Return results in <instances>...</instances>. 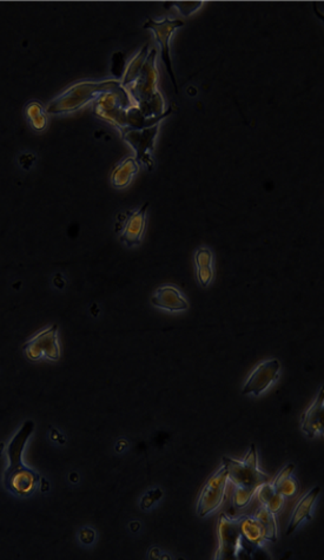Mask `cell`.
I'll list each match as a JSON object with an SVG mask.
<instances>
[{
  "label": "cell",
  "mask_w": 324,
  "mask_h": 560,
  "mask_svg": "<svg viewBox=\"0 0 324 560\" xmlns=\"http://www.w3.org/2000/svg\"><path fill=\"white\" fill-rule=\"evenodd\" d=\"M33 430V421H25L8 446V466L5 470L4 485L8 491L23 498L33 494L42 480L39 474L23 461V453Z\"/></svg>",
  "instance_id": "6da1fadb"
},
{
  "label": "cell",
  "mask_w": 324,
  "mask_h": 560,
  "mask_svg": "<svg viewBox=\"0 0 324 560\" xmlns=\"http://www.w3.org/2000/svg\"><path fill=\"white\" fill-rule=\"evenodd\" d=\"M223 465L227 467L228 477L234 484V505L236 509L247 506L255 496L257 489L267 482L270 477L259 470L258 456L255 444L243 460H235L223 456Z\"/></svg>",
  "instance_id": "7a4b0ae2"
},
{
  "label": "cell",
  "mask_w": 324,
  "mask_h": 560,
  "mask_svg": "<svg viewBox=\"0 0 324 560\" xmlns=\"http://www.w3.org/2000/svg\"><path fill=\"white\" fill-rule=\"evenodd\" d=\"M130 97L141 109L147 118L158 117L164 114V99L158 90V68L157 50L155 47L149 52L144 66L134 83L124 87Z\"/></svg>",
  "instance_id": "3957f363"
},
{
  "label": "cell",
  "mask_w": 324,
  "mask_h": 560,
  "mask_svg": "<svg viewBox=\"0 0 324 560\" xmlns=\"http://www.w3.org/2000/svg\"><path fill=\"white\" fill-rule=\"evenodd\" d=\"M120 85L122 84L117 79L101 82L84 80L73 84L47 105V115H65L78 111L85 105L94 103L101 96L108 91L115 90Z\"/></svg>",
  "instance_id": "277c9868"
},
{
  "label": "cell",
  "mask_w": 324,
  "mask_h": 560,
  "mask_svg": "<svg viewBox=\"0 0 324 560\" xmlns=\"http://www.w3.org/2000/svg\"><path fill=\"white\" fill-rule=\"evenodd\" d=\"M132 104L135 102L129 92L120 85L98 98L94 103V110L99 118L110 123L120 133L125 128L126 111Z\"/></svg>",
  "instance_id": "5b68a950"
},
{
  "label": "cell",
  "mask_w": 324,
  "mask_h": 560,
  "mask_svg": "<svg viewBox=\"0 0 324 560\" xmlns=\"http://www.w3.org/2000/svg\"><path fill=\"white\" fill-rule=\"evenodd\" d=\"M218 539L220 546L215 559H242V554H248V551L244 549L239 530V518L232 519L228 517L227 514H220L218 521Z\"/></svg>",
  "instance_id": "8992f818"
},
{
  "label": "cell",
  "mask_w": 324,
  "mask_h": 560,
  "mask_svg": "<svg viewBox=\"0 0 324 560\" xmlns=\"http://www.w3.org/2000/svg\"><path fill=\"white\" fill-rule=\"evenodd\" d=\"M149 203L142 205L136 210H130L117 217L116 231L119 233V240L127 247L141 245L144 237L148 217Z\"/></svg>",
  "instance_id": "52a82bcc"
},
{
  "label": "cell",
  "mask_w": 324,
  "mask_h": 560,
  "mask_svg": "<svg viewBox=\"0 0 324 560\" xmlns=\"http://www.w3.org/2000/svg\"><path fill=\"white\" fill-rule=\"evenodd\" d=\"M228 482L229 477L227 467L222 463L220 470L210 477L199 494L197 504V513L199 517H206L208 514L213 513V511H216L224 503L227 498Z\"/></svg>",
  "instance_id": "ba28073f"
},
{
  "label": "cell",
  "mask_w": 324,
  "mask_h": 560,
  "mask_svg": "<svg viewBox=\"0 0 324 560\" xmlns=\"http://www.w3.org/2000/svg\"><path fill=\"white\" fill-rule=\"evenodd\" d=\"M122 133L123 140L129 144L136 152V161L139 166H144L149 170H154L155 163L152 157V151L155 149L156 140L159 133V124L145 128L142 130H124Z\"/></svg>",
  "instance_id": "9c48e42d"
},
{
  "label": "cell",
  "mask_w": 324,
  "mask_h": 560,
  "mask_svg": "<svg viewBox=\"0 0 324 560\" xmlns=\"http://www.w3.org/2000/svg\"><path fill=\"white\" fill-rule=\"evenodd\" d=\"M183 26V20L170 19L169 17H166L162 22H156L154 19L149 18L143 26L144 29L151 30L152 32L155 33L156 40L162 50L163 63L166 64V71L169 73L176 94H178V85H177L176 75L173 72V61H171V54H170V40L173 38V33Z\"/></svg>",
  "instance_id": "30bf717a"
},
{
  "label": "cell",
  "mask_w": 324,
  "mask_h": 560,
  "mask_svg": "<svg viewBox=\"0 0 324 560\" xmlns=\"http://www.w3.org/2000/svg\"><path fill=\"white\" fill-rule=\"evenodd\" d=\"M23 351L27 359L38 361L40 359H49L58 361L61 359V346L58 343V326L45 328L37 333L29 341L23 345Z\"/></svg>",
  "instance_id": "8fae6325"
},
{
  "label": "cell",
  "mask_w": 324,
  "mask_h": 560,
  "mask_svg": "<svg viewBox=\"0 0 324 560\" xmlns=\"http://www.w3.org/2000/svg\"><path fill=\"white\" fill-rule=\"evenodd\" d=\"M280 372H281L280 360L269 359L262 361L254 368L245 381L242 394L259 396L278 380Z\"/></svg>",
  "instance_id": "7c38bea8"
},
{
  "label": "cell",
  "mask_w": 324,
  "mask_h": 560,
  "mask_svg": "<svg viewBox=\"0 0 324 560\" xmlns=\"http://www.w3.org/2000/svg\"><path fill=\"white\" fill-rule=\"evenodd\" d=\"M151 302L157 308L171 312H184L190 305L180 288L173 284L157 288L155 294L152 295Z\"/></svg>",
  "instance_id": "4fadbf2b"
},
{
  "label": "cell",
  "mask_w": 324,
  "mask_h": 560,
  "mask_svg": "<svg viewBox=\"0 0 324 560\" xmlns=\"http://www.w3.org/2000/svg\"><path fill=\"white\" fill-rule=\"evenodd\" d=\"M302 430L309 438L323 434L324 431V391L320 388L313 403L306 408L301 417Z\"/></svg>",
  "instance_id": "5bb4252c"
},
{
  "label": "cell",
  "mask_w": 324,
  "mask_h": 560,
  "mask_svg": "<svg viewBox=\"0 0 324 560\" xmlns=\"http://www.w3.org/2000/svg\"><path fill=\"white\" fill-rule=\"evenodd\" d=\"M194 272L199 284L209 287L215 279V255L208 247H199L194 254Z\"/></svg>",
  "instance_id": "9a60e30c"
},
{
  "label": "cell",
  "mask_w": 324,
  "mask_h": 560,
  "mask_svg": "<svg viewBox=\"0 0 324 560\" xmlns=\"http://www.w3.org/2000/svg\"><path fill=\"white\" fill-rule=\"evenodd\" d=\"M139 166H141L139 163L136 161L135 157H126L122 159L112 169L111 175H110L112 187L116 189H123V188L130 185L139 171Z\"/></svg>",
  "instance_id": "2e32d148"
},
{
  "label": "cell",
  "mask_w": 324,
  "mask_h": 560,
  "mask_svg": "<svg viewBox=\"0 0 324 560\" xmlns=\"http://www.w3.org/2000/svg\"><path fill=\"white\" fill-rule=\"evenodd\" d=\"M320 492V486H316L315 489H310L309 492L306 493V496L299 499V503H297L295 509H294V512H292V521H290V524H289L287 535H292L296 528H297V526H299L304 519L311 521L310 510H311L313 503L316 501L317 497H318Z\"/></svg>",
  "instance_id": "e0dca14e"
},
{
  "label": "cell",
  "mask_w": 324,
  "mask_h": 560,
  "mask_svg": "<svg viewBox=\"0 0 324 560\" xmlns=\"http://www.w3.org/2000/svg\"><path fill=\"white\" fill-rule=\"evenodd\" d=\"M239 530H241L242 538L249 547L257 549L266 540L263 528L255 517L239 518Z\"/></svg>",
  "instance_id": "ac0fdd59"
},
{
  "label": "cell",
  "mask_w": 324,
  "mask_h": 560,
  "mask_svg": "<svg viewBox=\"0 0 324 560\" xmlns=\"http://www.w3.org/2000/svg\"><path fill=\"white\" fill-rule=\"evenodd\" d=\"M295 468L294 463H289L278 473V477L270 482L275 489L283 498H294L299 492V484L295 477H292V470Z\"/></svg>",
  "instance_id": "d6986e66"
},
{
  "label": "cell",
  "mask_w": 324,
  "mask_h": 560,
  "mask_svg": "<svg viewBox=\"0 0 324 560\" xmlns=\"http://www.w3.org/2000/svg\"><path fill=\"white\" fill-rule=\"evenodd\" d=\"M270 482L261 486V487L257 489L256 494H257L259 501L262 503L264 507H267L268 510L276 514L283 509L285 498L275 489L274 486H273Z\"/></svg>",
  "instance_id": "ffe728a7"
},
{
  "label": "cell",
  "mask_w": 324,
  "mask_h": 560,
  "mask_svg": "<svg viewBox=\"0 0 324 560\" xmlns=\"http://www.w3.org/2000/svg\"><path fill=\"white\" fill-rule=\"evenodd\" d=\"M149 52H150V50H149V45L147 44V45L142 47L139 52L131 59L129 64L126 65L125 72H124L123 80L120 82L123 87H129V85H131V84L134 83L135 80L137 79L138 75L141 73L142 68L144 66V63L145 61H147V58H148Z\"/></svg>",
  "instance_id": "44dd1931"
},
{
  "label": "cell",
  "mask_w": 324,
  "mask_h": 560,
  "mask_svg": "<svg viewBox=\"0 0 324 560\" xmlns=\"http://www.w3.org/2000/svg\"><path fill=\"white\" fill-rule=\"evenodd\" d=\"M26 118L29 121L30 126L36 131H43L46 129L49 118H47L46 108L39 102H30L25 108Z\"/></svg>",
  "instance_id": "7402d4cb"
},
{
  "label": "cell",
  "mask_w": 324,
  "mask_h": 560,
  "mask_svg": "<svg viewBox=\"0 0 324 560\" xmlns=\"http://www.w3.org/2000/svg\"><path fill=\"white\" fill-rule=\"evenodd\" d=\"M254 517L261 523L264 530L266 540L276 542L278 538V528L276 517L271 511L268 510L267 507H259Z\"/></svg>",
  "instance_id": "603a6c76"
},
{
  "label": "cell",
  "mask_w": 324,
  "mask_h": 560,
  "mask_svg": "<svg viewBox=\"0 0 324 560\" xmlns=\"http://www.w3.org/2000/svg\"><path fill=\"white\" fill-rule=\"evenodd\" d=\"M125 56H124L122 52H116V54H113V56H112L111 73L115 75L117 80L123 78L124 72H125Z\"/></svg>",
  "instance_id": "cb8c5ba5"
},
{
  "label": "cell",
  "mask_w": 324,
  "mask_h": 560,
  "mask_svg": "<svg viewBox=\"0 0 324 560\" xmlns=\"http://www.w3.org/2000/svg\"><path fill=\"white\" fill-rule=\"evenodd\" d=\"M171 5L176 6L180 15L189 17L194 12L199 11L203 5V1H176V3H171Z\"/></svg>",
  "instance_id": "d4e9b609"
},
{
  "label": "cell",
  "mask_w": 324,
  "mask_h": 560,
  "mask_svg": "<svg viewBox=\"0 0 324 560\" xmlns=\"http://www.w3.org/2000/svg\"><path fill=\"white\" fill-rule=\"evenodd\" d=\"M163 492L161 489H154L149 491L141 501L142 510H148L154 504L157 503L162 498Z\"/></svg>",
  "instance_id": "484cf974"
},
{
  "label": "cell",
  "mask_w": 324,
  "mask_h": 560,
  "mask_svg": "<svg viewBox=\"0 0 324 560\" xmlns=\"http://www.w3.org/2000/svg\"><path fill=\"white\" fill-rule=\"evenodd\" d=\"M94 535H96V533H94L91 528H83V530L80 531V540H82L84 544L89 545L91 542H94Z\"/></svg>",
  "instance_id": "4316f807"
},
{
  "label": "cell",
  "mask_w": 324,
  "mask_h": 560,
  "mask_svg": "<svg viewBox=\"0 0 324 560\" xmlns=\"http://www.w3.org/2000/svg\"><path fill=\"white\" fill-rule=\"evenodd\" d=\"M161 554H162V552H161L158 549H152L151 551H150V556H149V558H150V559H161V556H162Z\"/></svg>",
  "instance_id": "83f0119b"
},
{
  "label": "cell",
  "mask_w": 324,
  "mask_h": 560,
  "mask_svg": "<svg viewBox=\"0 0 324 560\" xmlns=\"http://www.w3.org/2000/svg\"><path fill=\"white\" fill-rule=\"evenodd\" d=\"M130 526H131V530H132V531H138V530L141 528V524L137 523V521H136V523H131Z\"/></svg>",
  "instance_id": "f1b7e54d"
}]
</instances>
